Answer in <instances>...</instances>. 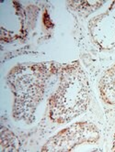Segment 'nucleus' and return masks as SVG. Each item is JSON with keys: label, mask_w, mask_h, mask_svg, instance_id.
<instances>
[{"label": "nucleus", "mask_w": 115, "mask_h": 152, "mask_svg": "<svg viewBox=\"0 0 115 152\" xmlns=\"http://www.w3.org/2000/svg\"><path fill=\"white\" fill-rule=\"evenodd\" d=\"M90 101L86 74L79 67L64 69L56 91L49 99V116L55 123L70 122L83 114Z\"/></svg>", "instance_id": "nucleus-1"}, {"label": "nucleus", "mask_w": 115, "mask_h": 152, "mask_svg": "<svg viewBox=\"0 0 115 152\" xmlns=\"http://www.w3.org/2000/svg\"><path fill=\"white\" fill-rule=\"evenodd\" d=\"M47 75L43 64L14 68L8 78L15 95L14 117L26 119L34 112L44 94Z\"/></svg>", "instance_id": "nucleus-2"}, {"label": "nucleus", "mask_w": 115, "mask_h": 152, "mask_svg": "<svg viewBox=\"0 0 115 152\" xmlns=\"http://www.w3.org/2000/svg\"><path fill=\"white\" fill-rule=\"evenodd\" d=\"M100 139L98 127L89 122H78L63 129L52 137L41 148V151H71L82 144H94Z\"/></svg>", "instance_id": "nucleus-3"}, {"label": "nucleus", "mask_w": 115, "mask_h": 152, "mask_svg": "<svg viewBox=\"0 0 115 152\" xmlns=\"http://www.w3.org/2000/svg\"><path fill=\"white\" fill-rule=\"evenodd\" d=\"M99 88L102 100L109 104H115V64L103 74Z\"/></svg>", "instance_id": "nucleus-4"}, {"label": "nucleus", "mask_w": 115, "mask_h": 152, "mask_svg": "<svg viewBox=\"0 0 115 152\" xmlns=\"http://www.w3.org/2000/svg\"><path fill=\"white\" fill-rule=\"evenodd\" d=\"M112 150L115 151V137H114V140H113V147H112Z\"/></svg>", "instance_id": "nucleus-5"}]
</instances>
